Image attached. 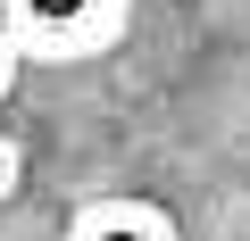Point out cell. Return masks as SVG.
Wrapping results in <instances>:
<instances>
[{
	"label": "cell",
	"mask_w": 250,
	"mask_h": 241,
	"mask_svg": "<svg viewBox=\"0 0 250 241\" xmlns=\"http://www.w3.org/2000/svg\"><path fill=\"white\" fill-rule=\"evenodd\" d=\"M75 241H175V233H167L159 216H142V208H100Z\"/></svg>",
	"instance_id": "7a4b0ae2"
},
{
	"label": "cell",
	"mask_w": 250,
	"mask_h": 241,
	"mask_svg": "<svg viewBox=\"0 0 250 241\" xmlns=\"http://www.w3.org/2000/svg\"><path fill=\"white\" fill-rule=\"evenodd\" d=\"M0 67H9V50H0Z\"/></svg>",
	"instance_id": "3957f363"
},
{
	"label": "cell",
	"mask_w": 250,
	"mask_h": 241,
	"mask_svg": "<svg viewBox=\"0 0 250 241\" xmlns=\"http://www.w3.org/2000/svg\"><path fill=\"white\" fill-rule=\"evenodd\" d=\"M117 25V0H9V34L34 50H92Z\"/></svg>",
	"instance_id": "6da1fadb"
}]
</instances>
